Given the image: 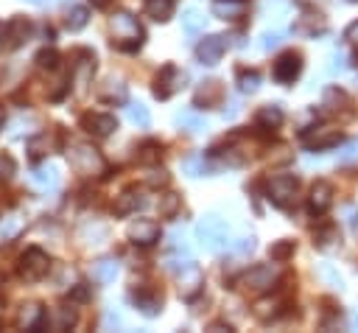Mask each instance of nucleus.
<instances>
[{"label": "nucleus", "instance_id": "obj_1", "mask_svg": "<svg viewBox=\"0 0 358 333\" xmlns=\"http://www.w3.org/2000/svg\"><path fill=\"white\" fill-rule=\"evenodd\" d=\"M109 34H112V45L117 50H126V53H134L143 48V39H145V31L143 25L137 22L134 14L129 11H115L109 17Z\"/></svg>", "mask_w": 358, "mask_h": 333}, {"label": "nucleus", "instance_id": "obj_2", "mask_svg": "<svg viewBox=\"0 0 358 333\" xmlns=\"http://www.w3.org/2000/svg\"><path fill=\"white\" fill-rule=\"evenodd\" d=\"M67 162L81 176H103L106 173V160L92 143H73L67 148Z\"/></svg>", "mask_w": 358, "mask_h": 333}, {"label": "nucleus", "instance_id": "obj_3", "mask_svg": "<svg viewBox=\"0 0 358 333\" xmlns=\"http://www.w3.org/2000/svg\"><path fill=\"white\" fill-rule=\"evenodd\" d=\"M196 238L207 252H221L229 246V227L221 215L207 213L199 224H196Z\"/></svg>", "mask_w": 358, "mask_h": 333}, {"label": "nucleus", "instance_id": "obj_4", "mask_svg": "<svg viewBox=\"0 0 358 333\" xmlns=\"http://www.w3.org/2000/svg\"><path fill=\"white\" fill-rule=\"evenodd\" d=\"M48 271H50V257H48V252L39 249V246H28V249L20 255V260H17V274H20L25 283H39Z\"/></svg>", "mask_w": 358, "mask_h": 333}, {"label": "nucleus", "instance_id": "obj_5", "mask_svg": "<svg viewBox=\"0 0 358 333\" xmlns=\"http://www.w3.org/2000/svg\"><path fill=\"white\" fill-rule=\"evenodd\" d=\"M296 190H299V179L291 173H277L266 182V199L280 210H288L294 204Z\"/></svg>", "mask_w": 358, "mask_h": 333}, {"label": "nucleus", "instance_id": "obj_6", "mask_svg": "<svg viewBox=\"0 0 358 333\" xmlns=\"http://www.w3.org/2000/svg\"><path fill=\"white\" fill-rule=\"evenodd\" d=\"M238 283H241V288H246L249 294H266V291H271V288L280 283V271H277L274 266H268V263H257V266H252L249 271H243Z\"/></svg>", "mask_w": 358, "mask_h": 333}, {"label": "nucleus", "instance_id": "obj_7", "mask_svg": "<svg viewBox=\"0 0 358 333\" xmlns=\"http://www.w3.org/2000/svg\"><path fill=\"white\" fill-rule=\"evenodd\" d=\"M185 84H187V73H185L182 67H176V64H165V67L157 73V78H154V98L168 101V98H171L173 92H179Z\"/></svg>", "mask_w": 358, "mask_h": 333}, {"label": "nucleus", "instance_id": "obj_8", "mask_svg": "<svg viewBox=\"0 0 358 333\" xmlns=\"http://www.w3.org/2000/svg\"><path fill=\"white\" fill-rule=\"evenodd\" d=\"M302 143L310 151H327L341 143V132L333 126H310V129H302Z\"/></svg>", "mask_w": 358, "mask_h": 333}, {"label": "nucleus", "instance_id": "obj_9", "mask_svg": "<svg viewBox=\"0 0 358 333\" xmlns=\"http://www.w3.org/2000/svg\"><path fill=\"white\" fill-rule=\"evenodd\" d=\"M92 76H95V56L90 50H78L76 53V62H73V70H70V78H73L78 95H84L90 90Z\"/></svg>", "mask_w": 358, "mask_h": 333}, {"label": "nucleus", "instance_id": "obj_10", "mask_svg": "<svg viewBox=\"0 0 358 333\" xmlns=\"http://www.w3.org/2000/svg\"><path fill=\"white\" fill-rule=\"evenodd\" d=\"M299 73H302V56H299L296 50L280 53L277 62H274V67H271V76H274V81H280V84H294V81L299 78Z\"/></svg>", "mask_w": 358, "mask_h": 333}, {"label": "nucleus", "instance_id": "obj_11", "mask_svg": "<svg viewBox=\"0 0 358 333\" xmlns=\"http://www.w3.org/2000/svg\"><path fill=\"white\" fill-rule=\"evenodd\" d=\"M224 50H227V36H221V34H207V36L196 45V59H199L201 64L213 67V64L221 62Z\"/></svg>", "mask_w": 358, "mask_h": 333}, {"label": "nucleus", "instance_id": "obj_12", "mask_svg": "<svg viewBox=\"0 0 358 333\" xmlns=\"http://www.w3.org/2000/svg\"><path fill=\"white\" fill-rule=\"evenodd\" d=\"M81 129L90 132L92 137H109L112 132H117V118L109 112H84Z\"/></svg>", "mask_w": 358, "mask_h": 333}, {"label": "nucleus", "instance_id": "obj_13", "mask_svg": "<svg viewBox=\"0 0 358 333\" xmlns=\"http://www.w3.org/2000/svg\"><path fill=\"white\" fill-rule=\"evenodd\" d=\"M201 288H204V274L196 263H187L185 269H179V294H182V299H187V302L196 299L201 294Z\"/></svg>", "mask_w": 358, "mask_h": 333}, {"label": "nucleus", "instance_id": "obj_14", "mask_svg": "<svg viewBox=\"0 0 358 333\" xmlns=\"http://www.w3.org/2000/svg\"><path fill=\"white\" fill-rule=\"evenodd\" d=\"M129 297H131V302L137 305V311L145 313V316H157V313L162 311V294H159L157 288H151V285L131 288Z\"/></svg>", "mask_w": 358, "mask_h": 333}, {"label": "nucleus", "instance_id": "obj_15", "mask_svg": "<svg viewBox=\"0 0 358 333\" xmlns=\"http://www.w3.org/2000/svg\"><path fill=\"white\" fill-rule=\"evenodd\" d=\"M330 204H333V185L324 182V179L313 182V187L308 193V213L310 215H324L330 210Z\"/></svg>", "mask_w": 358, "mask_h": 333}, {"label": "nucleus", "instance_id": "obj_16", "mask_svg": "<svg viewBox=\"0 0 358 333\" xmlns=\"http://www.w3.org/2000/svg\"><path fill=\"white\" fill-rule=\"evenodd\" d=\"M31 34H34V25H31V20L28 17H22V14H14L8 22H6V45L14 50V48H20V45H25L28 39H31Z\"/></svg>", "mask_w": 358, "mask_h": 333}, {"label": "nucleus", "instance_id": "obj_17", "mask_svg": "<svg viewBox=\"0 0 358 333\" xmlns=\"http://www.w3.org/2000/svg\"><path fill=\"white\" fill-rule=\"evenodd\" d=\"M221 101H224V84L215 81V78L201 81L199 90H196V95H193V104H196L199 109H213V106H218Z\"/></svg>", "mask_w": 358, "mask_h": 333}, {"label": "nucleus", "instance_id": "obj_18", "mask_svg": "<svg viewBox=\"0 0 358 333\" xmlns=\"http://www.w3.org/2000/svg\"><path fill=\"white\" fill-rule=\"evenodd\" d=\"M129 241L134 246H154L159 241V224L157 221H148V218H140L129 227Z\"/></svg>", "mask_w": 358, "mask_h": 333}, {"label": "nucleus", "instance_id": "obj_19", "mask_svg": "<svg viewBox=\"0 0 358 333\" xmlns=\"http://www.w3.org/2000/svg\"><path fill=\"white\" fill-rule=\"evenodd\" d=\"M145 207V196H143V190H137V187H129V190H123L117 199H115V215L117 218H126V215H131V213H137V210H143Z\"/></svg>", "mask_w": 358, "mask_h": 333}, {"label": "nucleus", "instance_id": "obj_20", "mask_svg": "<svg viewBox=\"0 0 358 333\" xmlns=\"http://www.w3.org/2000/svg\"><path fill=\"white\" fill-rule=\"evenodd\" d=\"M282 120H285V115H282L280 104H266L255 112V129L257 132H274L282 126Z\"/></svg>", "mask_w": 358, "mask_h": 333}, {"label": "nucleus", "instance_id": "obj_21", "mask_svg": "<svg viewBox=\"0 0 358 333\" xmlns=\"http://www.w3.org/2000/svg\"><path fill=\"white\" fill-rule=\"evenodd\" d=\"M28 185L36 190V193H53L59 187V171L45 165V168H34L28 173Z\"/></svg>", "mask_w": 358, "mask_h": 333}, {"label": "nucleus", "instance_id": "obj_22", "mask_svg": "<svg viewBox=\"0 0 358 333\" xmlns=\"http://www.w3.org/2000/svg\"><path fill=\"white\" fill-rule=\"evenodd\" d=\"M45 319H48V313H45V308H42L39 302H25V305L20 308L17 325H20L22 330H42V327H45Z\"/></svg>", "mask_w": 358, "mask_h": 333}, {"label": "nucleus", "instance_id": "obj_23", "mask_svg": "<svg viewBox=\"0 0 358 333\" xmlns=\"http://www.w3.org/2000/svg\"><path fill=\"white\" fill-rule=\"evenodd\" d=\"M324 31H327V20L316 11H305L294 22V34H302V36H316V34H324Z\"/></svg>", "mask_w": 358, "mask_h": 333}, {"label": "nucleus", "instance_id": "obj_24", "mask_svg": "<svg viewBox=\"0 0 358 333\" xmlns=\"http://www.w3.org/2000/svg\"><path fill=\"white\" fill-rule=\"evenodd\" d=\"M98 98L103 101V104H126V98H129V92H126V84L120 81V78H115V76H109L103 84H98Z\"/></svg>", "mask_w": 358, "mask_h": 333}, {"label": "nucleus", "instance_id": "obj_25", "mask_svg": "<svg viewBox=\"0 0 358 333\" xmlns=\"http://www.w3.org/2000/svg\"><path fill=\"white\" fill-rule=\"evenodd\" d=\"M282 308H285L282 297H263V299H257V302L252 305V313H255L260 322H271V319H277V316L282 313Z\"/></svg>", "mask_w": 358, "mask_h": 333}, {"label": "nucleus", "instance_id": "obj_26", "mask_svg": "<svg viewBox=\"0 0 358 333\" xmlns=\"http://www.w3.org/2000/svg\"><path fill=\"white\" fill-rule=\"evenodd\" d=\"M210 8H213L215 17L229 20V22H235V20H241L246 14V3L243 0H213Z\"/></svg>", "mask_w": 358, "mask_h": 333}, {"label": "nucleus", "instance_id": "obj_27", "mask_svg": "<svg viewBox=\"0 0 358 333\" xmlns=\"http://www.w3.org/2000/svg\"><path fill=\"white\" fill-rule=\"evenodd\" d=\"M322 106H324V112L338 115V112H344V109L350 106V98H347L344 90H338V87H327L324 95H322Z\"/></svg>", "mask_w": 358, "mask_h": 333}, {"label": "nucleus", "instance_id": "obj_28", "mask_svg": "<svg viewBox=\"0 0 358 333\" xmlns=\"http://www.w3.org/2000/svg\"><path fill=\"white\" fill-rule=\"evenodd\" d=\"M115 277H117V263H115L112 257H101V260L92 263V280H95V283L106 285V283H112Z\"/></svg>", "mask_w": 358, "mask_h": 333}, {"label": "nucleus", "instance_id": "obj_29", "mask_svg": "<svg viewBox=\"0 0 358 333\" xmlns=\"http://www.w3.org/2000/svg\"><path fill=\"white\" fill-rule=\"evenodd\" d=\"M173 8H176V0H145V14L151 20H157V22L171 20Z\"/></svg>", "mask_w": 358, "mask_h": 333}, {"label": "nucleus", "instance_id": "obj_30", "mask_svg": "<svg viewBox=\"0 0 358 333\" xmlns=\"http://www.w3.org/2000/svg\"><path fill=\"white\" fill-rule=\"evenodd\" d=\"M204 22H207V17L199 11V8H185V14H182V28H185V34H190V36H196V34H201L204 31Z\"/></svg>", "mask_w": 358, "mask_h": 333}, {"label": "nucleus", "instance_id": "obj_31", "mask_svg": "<svg viewBox=\"0 0 358 333\" xmlns=\"http://www.w3.org/2000/svg\"><path fill=\"white\" fill-rule=\"evenodd\" d=\"M176 126H182V129H185V132H190V134H199V132H204V129H207L204 118H201V115H196L193 109L176 112Z\"/></svg>", "mask_w": 358, "mask_h": 333}, {"label": "nucleus", "instance_id": "obj_32", "mask_svg": "<svg viewBox=\"0 0 358 333\" xmlns=\"http://www.w3.org/2000/svg\"><path fill=\"white\" fill-rule=\"evenodd\" d=\"M159 157H162L159 140H143V143L137 146V160H140L143 165H154V162H159Z\"/></svg>", "mask_w": 358, "mask_h": 333}, {"label": "nucleus", "instance_id": "obj_33", "mask_svg": "<svg viewBox=\"0 0 358 333\" xmlns=\"http://www.w3.org/2000/svg\"><path fill=\"white\" fill-rule=\"evenodd\" d=\"M78 322V311L73 305H59L53 313V330H70Z\"/></svg>", "mask_w": 358, "mask_h": 333}, {"label": "nucleus", "instance_id": "obj_34", "mask_svg": "<svg viewBox=\"0 0 358 333\" xmlns=\"http://www.w3.org/2000/svg\"><path fill=\"white\" fill-rule=\"evenodd\" d=\"M257 87H260V73H257V70H241V73H238V90H241L243 95L257 92Z\"/></svg>", "mask_w": 358, "mask_h": 333}, {"label": "nucleus", "instance_id": "obj_35", "mask_svg": "<svg viewBox=\"0 0 358 333\" xmlns=\"http://www.w3.org/2000/svg\"><path fill=\"white\" fill-rule=\"evenodd\" d=\"M50 137H48V132H42V134H36V137H31L28 140V154H31V160L36 162L39 157H45L48 151H50Z\"/></svg>", "mask_w": 358, "mask_h": 333}, {"label": "nucleus", "instance_id": "obj_36", "mask_svg": "<svg viewBox=\"0 0 358 333\" xmlns=\"http://www.w3.org/2000/svg\"><path fill=\"white\" fill-rule=\"evenodd\" d=\"M182 168H185L187 176H204V173H210V162L204 160V154H193V157H187V160L182 162Z\"/></svg>", "mask_w": 358, "mask_h": 333}, {"label": "nucleus", "instance_id": "obj_37", "mask_svg": "<svg viewBox=\"0 0 358 333\" xmlns=\"http://www.w3.org/2000/svg\"><path fill=\"white\" fill-rule=\"evenodd\" d=\"M157 207H159V215H162V218H173V215L179 213V207H182V199H179L176 193H162Z\"/></svg>", "mask_w": 358, "mask_h": 333}, {"label": "nucleus", "instance_id": "obj_38", "mask_svg": "<svg viewBox=\"0 0 358 333\" xmlns=\"http://www.w3.org/2000/svg\"><path fill=\"white\" fill-rule=\"evenodd\" d=\"M313 243H316L319 249H330V246H336V243H338V229H336L333 224H327V227L316 229V235H313Z\"/></svg>", "mask_w": 358, "mask_h": 333}, {"label": "nucleus", "instance_id": "obj_39", "mask_svg": "<svg viewBox=\"0 0 358 333\" xmlns=\"http://www.w3.org/2000/svg\"><path fill=\"white\" fill-rule=\"evenodd\" d=\"M294 249H296V243H294V241H288V238H282V241L271 243L268 255H271V260H274V263H285V260L294 255Z\"/></svg>", "mask_w": 358, "mask_h": 333}, {"label": "nucleus", "instance_id": "obj_40", "mask_svg": "<svg viewBox=\"0 0 358 333\" xmlns=\"http://www.w3.org/2000/svg\"><path fill=\"white\" fill-rule=\"evenodd\" d=\"M126 118H129V120H131L134 126H140V129H145V126L151 123V115H148V109H145V106H143L140 101H137V104H129V106H126Z\"/></svg>", "mask_w": 358, "mask_h": 333}, {"label": "nucleus", "instance_id": "obj_41", "mask_svg": "<svg viewBox=\"0 0 358 333\" xmlns=\"http://www.w3.org/2000/svg\"><path fill=\"white\" fill-rule=\"evenodd\" d=\"M87 22H90V11H87L84 6H73V8L67 11V28H70V31H81Z\"/></svg>", "mask_w": 358, "mask_h": 333}, {"label": "nucleus", "instance_id": "obj_42", "mask_svg": "<svg viewBox=\"0 0 358 333\" xmlns=\"http://www.w3.org/2000/svg\"><path fill=\"white\" fill-rule=\"evenodd\" d=\"M34 62H36L39 70H56V67H59V53H56L53 48H42Z\"/></svg>", "mask_w": 358, "mask_h": 333}, {"label": "nucleus", "instance_id": "obj_43", "mask_svg": "<svg viewBox=\"0 0 358 333\" xmlns=\"http://www.w3.org/2000/svg\"><path fill=\"white\" fill-rule=\"evenodd\" d=\"M17 173V162L8 154H0V179H11Z\"/></svg>", "mask_w": 358, "mask_h": 333}, {"label": "nucleus", "instance_id": "obj_44", "mask_svg": "<svg viewBox=\"0 0 358 333\" xmlns=\"http://www.w3.org/2000/svg\"><path fill=\"white\" fill-rule=\"evenodd\" d=\"M148 185H151V187H165V185H168V173H165L162 168H159V171L154 168V171L148 173Z\"/></svg>", "mask_w": 358, "mask_h": 333}, {"label": "nucleus", "instance_id": "obj_45", "mask_svg": "<svg viewBox=\"0 0 358 333\" xmlns=\"http://www.w3.org/2000/svg\"><path fill=\"white\" fill-rule=\"evenodd\" d=\"M344 39H347V45H352V48L358 50V20L344 28Z\"/></svg>", "mask_w": 358, "mask_h": 333}, {"label": "nucleus", "instance_id": "obj_46", "mask_svg": "<svg viewBox=\"0 0 358 333\" xmlns=\"http://www.w3.org/2000/svg\"><path fill=\"white\" fill-rule=\"evenodd\" d=\"M255 249V235H246V238H241L238 243H235V252L238 255H249Z\"/></svg>", "mask_w": 358, "mask_h": 333}, {"label": "nucleus", "instance_id": "obj_47", "mask_svg": "<svg viewBox=\"0 0 358 333\" xmlns=\"http://www.w3.org/2000/svg\"><path fill=\"white\" fill-rule=\"evenodd\" d=\"M70 297H73V299H78V302H87V299H90V288H87L84 283H78V285H73V288H70Z\"/></svg>", "mask_w": 358, "mask_h": 333}, {"label": "nucleus", "instance_id": "obj_48", "mask_svg": "<svg viewBox=\"0 0 358 333\" xmlns=\"http://www.w3.org/2000/svg\"><path fill=\"white\" fill-rule=\"evenodd\" d=\"M260 45H263V50L277 48V45H280V34H277V31H274V34H271V31H268V34H263V42H260Z\"/></svg>", "mask_w": 358, "mask_h": 333}, {"label": "nucleus", "instance_id": "obj_49", "mask_svg": "<svg viewBox=\"0 0 358 333\" xmlns=\"http://www.w3.org/2000/svg\"><path fill=\"white\" fill-rule=\"evenodd\" d=\"M14 232H17V221H14V218H8V224H6V227H0V241H8Z\"/></svg>", "mask_w": 358, "mask_h": 333}, {"label": "nucleus", "instance_id": "obj_50", "mask_svg": "<svg viewBox=\"0 0 358 333\" xmlns=\"http://www.w3.org/2000/svg\"><path fill=\"white\" fill-rule=\"evenodd\" d=\"M106 325H115V327H117V325H120L117 313H112V311H109V313H106Z\"/></svg>", "mask_w": 358, "mask_h": 333}, {"label": "nucleus", "instance_id": "obj_51", "mask_svg": "<svg viewBox=\"0 0 358 333\" xmlns=\"http://www.w3.org/2000/svg\"><path fill=\"white\" fill-rule=\"evenodd\" d=\"M210 330H215V333H221V330H232L229 325H221V322H215V325H210Z\"/></svg>", "mask_w": 358, "mask_h": 333}, {"label": "nucleus", "instance_id": "obj_52", "mask_svg": "<svg viewBox=\"0 0 358 333\" xmlns=\"http://www.w3.org/2000/svg\"><path fill=\"white\" fill-rule=\"evenodd\" d=\"M90 3H92L95 8H109V3H112V0H90Z\"/></svg>", "mask_w": 358, "mask_h": 333}, {"label": "nucleus", "instance_id": "obj_53", "mask_svg": "<svg viewBox=\"0 0 358 333\" xmlns=\"http://www.w3.org/2000/svg\"><path fill=\"white\" fill-rule=\"evenodd\" d=\"M28 3H34V6H45L48 0H28Z\"/></svg>", "mask_w": 358, "mask_h": 333}, {"label": "nucleus", "instance_id": "obj_54", "mask_svg": "<svg viewBox=\"0 0 358 333\" xmlns=\"http://www.w3.org/2000/svg\"><path fill=\"white\" fill-rule=\"evenodd\" d=\"M3 36H6V25L0 22V42H3Z\"/></svg>", "mask_w": 358, "mask_h": 333}, {"label": "nucleus", "instance_id": "obj_55", "mask_svg": "<svg viewBox=\"0 0 358 333\" xmlns=\"http://www.w3.org/2000/svg\"><path fill=\"white\" fill-rule=\"evenodd\" d=\"M352 327H355V330H358V316H352Z\"/></svg>", "mask_w": 358, "mask_h": 333}, {"label": "nucleus", "instance_id": "obj_56", "mask_svg": "<svg viewBox=\"0 0 358 333\" xmlns=\"http://www.w3.org/2000/svg\"><path fill=\"white\" fill-rule=\"evenodd\" d=\"M0 129H3V106H0Z\"/></svg>", "mask_w": 358, "mask_h": 333}]
</instances>
